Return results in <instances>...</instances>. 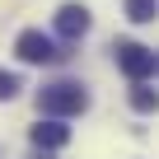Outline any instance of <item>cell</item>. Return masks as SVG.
Wrapping results in <instances>:
<instances>
[{"instance_id":"cell-9","label":"cell","mask_w":159,"mask_h":159,"mask_svg":"<svg viewBox=\"0 0 159 159\" xmlns=\"http://www.w3.org/2000/svg\"><path fill=\"white\" fill-rule=\"evenodd\" d=\"M154 70H159V52H154Z\"/></svg>"},{"instance_id":"cell-5","label":"cell","mask_w":159,"mask_h":159,"mask_svg":"<svg viewBox=\"0 0 159 159\" xmlns=\"http://www.w3.org/2000/svg\"><path fill=\"white\" fill-rule=\"evenodd\" d=\"M28 140H33L42 154H52V150H61V145L70 140V126H61V117H47V122H38V126L28 131Z\"/></svg>"},{"instance_id":"cell-6","label":"cell","mask_w":159,"mask_h":159,"mask_svg":"<svg viewBox=\"0 0 159 159\" xmlns=\"http://www.w3.org/2000/svg\"><path fill=\"white\" fill-rule=\"evenodd\" d=\"M122 10H126L131 24H154V19H159V0H126Z\"/></svg>"},{"instance_id":"cell-8","label":"cell","mask_w":159,"mask_h":159,"mask_svg":"<svg viewBox=\"0 0 159 159\" xmlns=\"http://www.w3.org/2000/svg\"><path fill=\"white\" fill-rule=\"evenodd\" d=\"M19 89H24V84H19V75H14V70H0V103H5V98H14Z\"/></svg>"},{"instance_id":"cell-2","label":"cell","mask_w":159,"mask_h":159,"mask_svg":"<svg viewBox=\"0 0 159 159\" xmlns=\"http://www.w3.org/2000/svg\"><path fill=\"white\" fill-rule=\"evenodd\" d=\"M14 56H19V61H28V66H56L66 52H61L42 28H24V33L14 38Z\"/></svg>"},{"instance_id":"cell-4","label":"cell","mask_w":159,"mask_h":159,"mask_svg":"<svg viewBox=\"0 0 159 159\" xmlns=\"http://www.w3.org/2000/svg\"><path fill=\"white\" fill-rule=\"evenodd\" d=\"M89 5H75V0H70V5H61L56 10V33L66 38V42H80V38H84L89 33Z\"/></svg>"},{"instance_id":"cell-3","label":"cell","mask_w":159,"mask_h":159,"mask_svg":"<svg viewBox=\"0 0 159 159\" xmlns=\"http://www.w3.org/2000/svg\"><path fill=\"white\" fill-rule=\"evenodd\" d=\"M112 56H117V70L131 80V84H140L145 75H154V52H150V47H140V42H131V38L112 42Z\"/></svg>"},{"instance_id":"cell-1","label":"cell","mask_w":159,"mask_h":159,"mask_svg":"<svg viewBox=\"0 0 159 159\" xmlns=\"http://www.w3.org/2000/svg\"><path fill=\"white\" fill-rule=\"evenodd\" d=\"M84 108H89V89L80 80H52L38 94V112H47V117H80Z\"/></svg>"},{"instance_id":"cell-7","label":"cell","mask_w":159,"mask_h":159,"mask_svg":"<svg viewBox=\"0 0 159 159\" xmlns=\"http://www.w3.org/2000/svg\"><path fill=\"white\" fill-rule=\"evenodd\" d=\"M131 108H136V112H159V94L145 84V80H140V84H131Z\"/></svg>"}]
</instances>
